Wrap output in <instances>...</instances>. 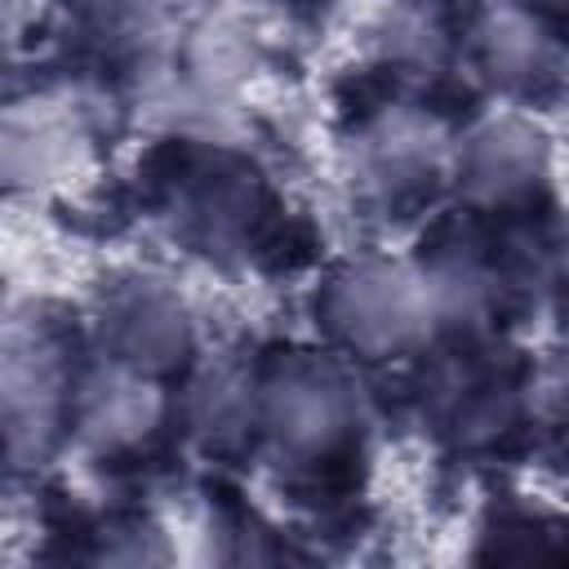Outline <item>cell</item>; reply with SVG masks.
Returning a JSON list of instances; mask_svg holds the SVG:
<instances>
[{
    "label": "cell",
    "mask_w": 569,
    "mask_h": 569,
    "mask_svg": "<svg viewBox=\"0 0 569 569\" xmlns=\"http://www.w3.org/2000/svg\"><path fill=\"white\" fill-rule=\"evenodd\" d=\"M476 67L502 93H538L560 67V44L538 9L502 0L476 27Z\"/></svg>",
    "instance_id": "9"
},
{
    "label": "cell",
    "mask_w": 569,
    "mask_h": 569,
    "mask_svg": "<svg viewBox=\"0 0 569 569\" xmlns=\"http://www.w3.org/2000/svg\"><path fill=\"white\" fill-rule=\"evenodd\" d=\"M178 413L200 445L236 449L249 431H262V378L236 360H209L191 373Z\"/></svg>",
    "instance_id": "10"
},
{
    "label": "cell",
    "mask_w": 569,
    "mask_h": 569,
    "mask_svg": "<svg viewBox=\"0 0 569 569\" xmlns=\"http://www.w3.org/2000/svg\"><path fill=\"white\" fill-rule=\"evenodd\" d=\"M342 160L356 191L373 200H405L453 164V138L431 111L396 102L356 124Z\"/></svg>",
    "instance_id": "4"
},
{
    "label": "cell",
    "mask_w": 569,
    "mask_h": 569,
    "mask_svg": "<svg viewBox=\"0 0 569 569\" xmlns=\"http://www.w3.org/2000/svg\"><path fill=\"white\" fill-rule=\"evenodd\" d=\"M76 369L67 365L62 342L40 320H9L4 365H0V400H4V445L9 462L36 467L71 409Z\"/></svg>",
    "instance_id": "2"
},
{
    "label": "cell",
    "mask_w": 569,
    "mask_h": 569,
    "mask_svg": "<svg viewBox=\"0 0 569 569\" xmlns=\"http://www.w3.org/2000/svg\"><path fill=\"white\" fill-rule=\"evenodd\" d=\"M422 267L440 329H476L498 302V271L471 244H445Z\"/></svg>",
    "instance_id": "11"
},
{
    "label": "cell",
    "mask_w": 569,
    "mask_h": 569,
    "mask_svg": "<svg viewBox=\"0 0 569 569\" xmlns=\"http://www.w3.org/2000/svg\"><path fill=\"white\" fill-rule=\"evenodd\" d=\"M525 409L542 418H569V351H556L525 387Z\"/></svg>",
    "instance_id": "15"
},
{
    "label": "cell",
    "mask_w": 569,
    "mask_h": 569,
    "mask_svg": "<svg viewBox=\"0 0 569 569\" xmlns=\"http://www.w3.org/2000/svg\"><path fill=\"white\" fill-rule=\"evenodd\" d=\"M565 267H569V236H565Z\"/></svg>",
    "instance_id": "17"
},
{
    "label": "cell",
    "mask_w": 569,
    "mask_h": 569,
    "mask_svg": "<svg viewBox=\"0 0 569 569\" xmlns=\"http://www.w3.org/2000/svg\"><path fill=\"white\" fill-rule=\"evenodd\" d=\"M356 418L360 396L329 360L293 356L262 373V436L289 458H329L347 445Z\"/></svg>",
    "instance_id": "3"
},
{
    "label": "cell",
    "mask_w": 569,
    "mask_h": 569,
    "mask_svg": "<svg viewBox=\"0 0 569 569\" xmlns=\"http://www.w3.org/2000/svg\"><path fill=\"white\" fill-rule=\"evenodd\" d=\"M253 67H258V49L231 18H200L187 31L182 53H178L182 76H191L196 84L227 93V98L240 93V84L253 76Z\"/></svg>",
    "instance_id": "12"
},
{
    "label": "cell",
    "mask_w": 569,
    "mask_h": 569,
    "mask_svg": "<svg viewBox=\"0 0 569 569\" xmlns=\"http://www.w3.org/2000/svg\"><path fill=\"white\" fill-rule=\"evenodd\" d=\"M93 556L102 565H169V560H178L169 529L160 520H124V525L107 529Z\"/></svg>",
    "instance_id": "14"
},
{
    "label": "cell",
    "mask_w": 569,
    "mask_h": 569,
    "mask_svg": "<svg viewBox=\"0 0 569 569\" xmlns=\"http://www.w3.org/2000/svg\"><path fill=\"white\" fill-rule=\"evenodd\" d=\"M320 316L347 351L369 360L405 356L440 329L422 267L396 258H356L333 271L320 298Z\"/></svg>",
    "instance_id": "1"
},
{
    "label": "cell",
    "mask_w": 569,
    "mask_h": 569,
    "mask_svg": "<svg viewBox=\"0 0 569 569\" xmlns=\"http://www.w3.org/2000/svg\"><path fill=\"white\" fill-rule=\"evenodd\" d=\"M4 182L49 196L84 178L93 164V111L76 93H40L4 111Z\"/></svg>",
    "instance_id": "5"
},
{
    "label": "cell",
    "mask_w": 569,
    "mask_h": 569,
    "mask_svg": "<svg viewBox=\"0 0 569 569\" xmlns=\"http://www.w3.org/2000/svg\"><path fill=\"white\" fill-rule=\"evenodd\" d=\"M382 49L400 67L431 71V67L445 62L449 36H445V22L436 18V9H427V4H396L382 18Z\"/></svg>",
    "instance_id": "13"
},
{
    "label": "cell",
    "mask_w": 569,
    "mask_h": 569,
    "mask_svg": "<svg viewBox=\"0 0 569 569\" xmlns=\"http://www.w3.org/2000/svg\"><path fill=\"white\" fill-rule=\"evenodd\" d=\"M516 4H525V9H538V13H547V9H569V0H516Z\"/></svg>",
    "instance_id": "16"
},
{
    "label": "cell",
    "mask_w": 569,
    "mask_h": 569,
    "mask_svg": "<svg viewBox=\"0 0 569 569\" xmlns=\"http://www.w3.org/2000/svg\"><path fill=\"white\" fill-rule=\"evenodd\" d=\"M164 413H169V396L160 387V373L98 356L76 373L67 422L84 449L107 458L147 445L160 431Z\"/></svg>",
    "instance_id": "8"
},
{
    "label": "cell",
    "mask_w": 569,
    "mask_h": 569,
    "mask_svg": "<svg viewBox=\"0 0 569 569\" xmlns=\"http://www.w3.org/2000/svg\"><path fill=\"white\" fill-rule=\"evenodd\" d=\"M458 191L480 209H502L529 200L551 173V138L538 120L516 111H493L476 120L453 142Z\"/></svg>",
    "instance_id": "6"
},
{
    "label": "cell",
    "mask_w": 569,
    "mask_h": 569,
    "mask_svg": "<svg viewBox=\"0 0 569 569\" xmlns=\"http://www.w3.org/2000/svg\"><path fill=\"white\" fill-rule=\"evenodd\" d=\"M98 347L111 360H124L147 373L178 369L196 347V320L187 298L151 276H133L116 289H107L98 307Z\"/></svg>",
    "instance_id": "7"
}]
</instances>
